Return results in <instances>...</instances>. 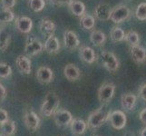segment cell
<instances>
[{
	"label": "cell",
	"mask_w": 146,
	"mask_h": 136,
	"mask_svg": "<svg viewBox=\"0 0 146 136\" xmlns=\"http://www.w3.org/2000/svg\"><path fill=\"white\" fill-rule=\"evenodd\" d=\"M93 136H100V135H93Z\"/></svg>",
	"instance_id": "cell-41"
},
{
	"label": "cell",
	"mask_w": 146,
	"mask_h": 136,
	"mask_svg": "<svg viewBox=\"0 0 146 136\" xmlns=\"http://www.w3.org/2000/svg\"><path fill=\"white\" fill-rule=\"evenodd\" d=\"M36 79L42 84H50L54 80V72L48 66H40L36 71Z\"/></svg>",
	"instance_id": "cell-14"
},
{
	"label": "cell",
	"mask_w": 146,
	"mask_h": 136,
	"mask_svg": "<svg viewBox=\"0 0 146 136\" xmlns=\"http://www.w3.org/2000/svg\"><path fill=\"white\" fill-rule=\"evenodd\" d=\"M90 41H91V43L97 47L103 46L104 43L106 42V36L101 30L94 29L92 31L91 34H90Z\"/></svg>",
	"instance_id": "cell-23"
},
{
	"label": "cell",
	"mask_w": 146,
	"mask_h": 136,
	"mask_svg": "<svg viewBox=\"0 0 146 136\" xmlns=\"http://www.w3.org/2000/svg\"><path fill=\"white\" fill-rule=\"evenodd\" d=\"M140 136H146V126L144 128H143L142 130H141Z\"/></svg>",
	"instance_id": "cell-39"
},
{
	"label": "cell",
	"mask_w": 146,
	"mask_h": 136,
	"mask_svg": "<svg viewBox=\"0 0 146 136\" xmlns=\"http://www.w3.org/2000/svg\"><path fill=\"white\" fill-rule=\"evenodd\" d=\"M61 44L56 36H51L46 38V42L44 44V49L49 54H56L59 53Z\"/></svg>",
	"instance_id": "cell-20"
},
{
	"label": "cell",
	"mask_w": 146,
	"mask_h": 136,
	"mask_svg": "<svg viewBox=\"0 0 146 136\" xmlns=\"http://www.w3.org/2000/svg\"><path fill=\"white\" fill-rule=\"evenodd\" d=\"M56 29L55 24L50 19H42L39 24V30L43 36L46 37H49L54 36V34Z\"/></svg>",
	"instance_id": "cell-22"
},
{
	"label": "cell",
	"mask_w": 146,
	"mask_h": 136,
	"mask_svg": "<svg viewBox=\"0 0 146 136\" xmlns=\"http://www.w3.org/2000/svg\"><path fill=\"white\" fill-rule=\"evenodd\" d=\"M138 95L141 99H143L144 102H146V84H142L139 87L138 90Z\"/></svg>",
	"instance_id": "cell-35"
},
{
	"label": "cell",
	"mask_w": 146,
	"mask_h": 136,
	"mask_svg": "<svg viewBox=\"0 0 146 136\" xmlns=\"http://www.w3.org/2000/svg\"><path fill=\"white\" fill-rule=\"evenodd\" d=\"M15 27L19 32L28 34L32 31L33 20L26 16H20L15 19Z\"/></svg>",
	"instance_id": "cell-12"
},
{
	"label": "cell",
	"mask_w": 146,
	"mask_h": 136,
	"mask_svg": "<svg viewBox=\"0 0 146 136\" xmlns=\"http://www.w3.org/2000/svg\"><path fill=\"white\" fill-rule=\"evenodd\" d=\"M67 6L70 13L77 17H81L86 13L85 5L79 0H71Z\"/></svg>",
	"instance_id": "cell-21"
},
{
	"label": "cell",
	"mask_w": 146,
	"mask_h": 136,
	"mask_svg": "<svg viewBox=\"0 0 146 136\" xmlns=\"http://www.w3.org/2000/svg\"><path fill=\"white\" fill-rule=\"evenodd\" d=\"M123 136H134V134L133 133H131V132H129V133H125Z\"/></svg>",
	"instance_id": "cell-40"
},
{
	"label": "cell",
	"mask_w": 146,
	"mask_h": 136,
	"mask_svg": "<svg viewBox=\"0 0 146 136\" xmlns=\"http://www.w3.org/2000/svg\"><path fill=\"white\" fill-rule=\"evenodd\" d=\"M70 130L74 136H81L83 135L88 128L87 123L80 118L73 119L71 124H70Z\"/></svg>",
	"instance_id": "cell-18"
},
{
	"label": "cell",
	"mask_w": 146,
	"mask_h": 136,
	"mask_svg": "<svg viewBox=\"0 0 146 136\" xmlns=\"http://www.w3.org/2000/svg\"><path fill=\"white\" fill-rule=\"evenodd\" d=\"M79 57L86 64H94L97 60L94 50L88 45H82L79 48Z\"/></svg>",
	"instance_id": "cell-15"
},
{
	"label": "cell",
	"mask_w": 146,
	"mask_h": 136,
	"mask_svg": "<svg viewBox=\"0 0 146 136\" xmlns=\"http://www.w3.org/2000/svg\"><path fill=\"white\" fill-rule=\"evenodd\" d=\"M80 26L84 30H93L95 27V17L93 15L85 13L80 17Z\"/></svg>",
	"instance_id": "cell-25"
},
{
	"label": "cell",
	"mask_w": 146,
	"mask_h": 136,
	"mask_svg": "<svg viewBox=\"0 0 146 136\" xmlns=\"http://www.w3.org/2000/svg\"><path fill=\"white\" fill-rule=\"evenodd\" d=\"M131 16L130 8L123 4H120L112 9L111 13V20L114 24H121L127 20Z\"/></svg>",
	"instance_id": "cell-4"
},
{
	"label": "cell",
	"mask_w": 146,
	"mask_h": 136,
	"mask_svg": "<svg viewBox=\"0 0 146 136\" xmlns=\"http://www.w3.org/2000/svg\"><path fill=\"white\" fill-rule=\"evenodd\" d=\"M53 116L55 124L61 128L69 127L74 119L72 113L66 109H58Z\"/></svg>",
	"instance_id": "cell-6"
},
{
	"label": "cell",
	"mask_w": 146,
	"mask_h": 136,
	"mask_svg": "<svg viewBox=\"0 0 146 136\" xmlns=\"http://www.w3.org/2000/svg\"><path fill=\"white\" fill-rule=\"evenodd\" d=\"M111 111L106 107V104L101 106L89 115L87 119V126L91 130H97L109 120Z\"/></svg>",
	"instance_id": "cell-1"
},
{
	"label": "cell",
	"mask_w": 146,
	"mask_h": 136,
	"mask_svg": "<svg viewBox=\"0 0 146 136\" xmlns=\"http://www.w3.org/2000/svg\"><path fill=\"white\" fill-rule=\"evenodd\" d=\"M0 136H3V135H2V134H1V133H0Z\"/></svg>",
	"instance_id": "cell-42"
},
{
	"label": "cell",
	"mask_w": 146,
	"mask_h": 136,
	"mask_svg": "<svg viewBox=\"0 0 146 136\" xmlns=\"http://www.w3.org/2000/svg\"><path fill=\"white\" fill-rule=\"evenodd\" d=\"M64 74L70 82H75L80 79L82 75L81 70L74 64H67L64 67Z\"/></svg>",
	"instance_id": "cell-16"
},
{
	"label": "cell",
	"mask_w": 146,
	"mask_h": 136,
	"mask_svg": "<svg viewBox=\"0 0 146 136\" xmlns=\"http://www.w3.org/2000/svg\"><path fill=\"white\" fill-rule=\"evenodd\" d=\"M110 37H111V40L114 43L123 42L125 39V33L123 31V29H122L121 27H113L112 29H111Z\"/></svg>",
	"instance_id": "cell-27"
},
{
	"label": "cell",
	"mask_w": 146,
	"mask_h": 136,
	"mask_svg": "<svg viewBox=\"0 0 146 136\" xmlns=\"http://www.w3.org/2000/svg\"><path fill=\"white\" fill-rule=\"evenodd\" d=\"M23 121L26 127L31 132H36L41 124V120L39 116L33 111H29L25 113L23 116Z\"/></svg>",
	"instance_id": "cell-10"
},
{
	"label": "cell",
	"mask_w": 146,
	"mask_h": 136,
	"mask_svg": "<svg viewBox=\"0 0 146 136\" xmlns=\"http://www.w3.org/2000/svg\"><path fill=\"white\" fill-rule=\"evenodd\" d=\"M15 19H16L15 14L10 9H7V8L0 9V26L3 24L13 22Z\"/></svg>",
	"instance_id": "cell-29"
},
{
	"label": "cell",
	"mask_w": 146,
	"mask_h": 136,
	"mask_svg": "<svg viewBox=\"0 0 146 136\" xmlns=\"http://www.w3.org/2000/svg\"><path fill=\"white\" fill-rule=\"evenodd\" d=\"M16 66L23 74H31L32 73V62L27 55H18L16 59Z\"/></svg>",
	"instance_id": "cell-13"
},
{
	"label": "cell",
	"mask_w": 146,
	"mask_h": 136,
	"mask_svg": "<svg viewBox=\"0 0 146 136\" xmlns=\"http://www.w3.org/2000/svg\"><path fill=\"white\" fill-rule=\"evenodd\" d=\"M111 6L107 3H100L95 7L94 10V16L95 19L100 21H108L111 19V13H112Z\"/></svg>",
	"instance_id": "cell-9"
},
{
	"label": "cell",
	"mask_w": 146,
	"mask_h": 136,
	"mask_svg": "<svg viewBox=\"0 0 146 136\" xmlns=\"http://www.w3.org/2000/svg\"><path fill=\"white\" fill-rule=\"evenodd\" d=\"M80 39L72 30H65L64 33V44L69 51H74L80 46Z\"/></svg>",
	"instance_id": "cell-11"
},
{
	"label": "cell",
	"mask_w": 146,
	"mask_h": 136,
	"mask_svg": "<svg viewBox=\"0 0 146 136\" xmlns=\"http://www.w3.org/2000/svg\"><path fill=\"white\" fill-rule=\"evenodd\" d=\"M7 92L6 87L0 83V103H3L5 99L7 98Z\"/></svg>",
	"instance_id": "cell-36"
},
{
	"label": "cell",
	"mask_w": 146,
	"mask_h": 136,
	"mask_svg": "<svg viewBox=\"0 0 146 136\" xmlns=\"http://www.w3.org/2000/svg\"><path fill=\"white\" fill-rule=\"evenodd\" d=\"M130 54L134 63L142 64L146 62V49L141 45L130 47Z\"/></svg>",
	"instance_id": "cell-19"
},
{
	"label": "cell",
	"mask_w": 146,
	"mask_h": 136,
	"mask_svg": "<svg viewBox=\"0 0 146 136\" xmlns=\"http://www.w3.org/2000/svg\"><path fill=\"white\" fill-rule=\"evenodd\" d=\"M134 16L140 21H145L146 20V2L140 3L136 7L134 12Z\"/></svg>",
	"instance_id": "cell-31"
},
{
	"label": "cell",
	"mask_w": 146,
	"mask_h": 136,
	"mask_svg": "<svg viewBox=\"0 0 146 136\" xmlns=\"http://www.w3.org/2000/svg\"><path fill=\"white\" fill-rule=\"evenodd\" d=\"M108 121L113 128L115 130H122L127 123V117L124 112L121 110H116L111 112Z\"/></svg>",
	"instance_id": "cell-8"
},
{
	"label": "cell",
	"mask_w": 146,
	"mask_h": 136,
	"mask_svg": "<svg viewBox=\"0 0 146 136\" xmlns=\"http://www.w3.org/2000/svg\"><path fill=\"white\" fill-rule=\"evenodd\" d=\"M43 50H44V44H42L40 40L30 36L27 38L26 45H25V54L27 56L31 57V56H35V55H37Z\"/></svg>",
	"instance_id": "cell-7"
},
{
	"label": "cell",
	"mask_w": 146,
	"mask_h": 136,
	"mask_svg": "<svg viewBox=\"0 0 146 136\" xmlns=\"http://www.w3.org/2000/svg\"><path fill=\"white\" fill-rule=\"evenodd\" d=\"M9 120L8 113L3 108H0V125L5 123Z\"/></svg>",
	"instance_id": "cell-34"
},
{
	"label": "cell",
	"mask_w": 146,
	"mask_h": 136,
	"mask_svg": "<svg viewBox=\"0 0 146 136\" xmlns=\"http://www.w3.org/2000/svg\"><path fill=\"white\" fill-rule=\"evenodd\" d=\"M103 66L111 73L117 72L120 68V61L113 53L109 52L107 50H103L99 54Z\"/></svg>",
	"instance_id": "cell-3"
},
{
	"label": "cell",
	"mask_w": 146,
	"mask_h": 136,
	"mask_svg": "<svg viewBox=\"0 0 146 136\" xmlns=\"http://www.w3.org/2000/svg\"><path fill=\"white\" fill-rule=\"evenodd\" d=\"M46 1L51 4L55 5V6H62V5H68L71 0H46Z\"/></svg>",
	"instance_id": "cell-37"
},
{
	"label": "cell",
	"mask_w": 146,
	"mask_h": 136,
	"mask_svg": "<svg viewBox=\"0 0 146 136\" xmlns=\"http://www.w3.org/2000/svg\"><path fill=\"white\" fill-rule=\"evenodd\" d=\"M60 104V98L54 92H48L41 105V113L46 117H50L58 110Z\"/></svg>",
	"instance_id": "cell-2"
},
{
	"label": "cell",
	"mask_w": 146,
	"mask_h": 136,
	"mask_svg": "<svg viewBox=\"0 0 146 136\" xmlns=\"http://www.w3.org/2000/svg\"><path fill=\"white\" fill-rule=\"evenodd\" d=\"M139 120L142 122V123L146 124V108H143L139 113Z\"/></svg>",
	"instance_id": "cell-38"
},
{
	"label": "cell",
	"mask_w": 146,
	"mask_h": 136,
	"mask_svg": "<svg viewBox=\"0 0 146 136\" xmlns=\"http://www.w3.org/2000/svg\"><path fill=\"white\" fill-rule=\"evenodd\" d=\"M1 4L3 8L11 9L16 6L17 0H1Z\"/></svg>",
	"instance_id": "cell-33"
},
{
	"label": "cell",
	"mask_w": 146,
	"mask_h": 136,
	"mask_svg": "<svg viewBox=\"0 0 146 136\" xmlns=\"http://www.w3.org/2000/svg\"><path fill=\"white\" fill-rule=\"evenodd\" d=\"M10 40H11V34L5 27H0V52L4 53L7 51L9 46Z\"/></svg>",
	"instance_id": "cell-24"
},
{
	"label": "cell",
	"mask_w": 146,
	"mask_h": 136,
	"mask_svg": "<svg viewBox=\"0 0 146 136\" xmlns=\"http://www.w3.org/2000/svg\"><path fill=\"white\" fill-rule=\"evenodd\" d=\"M137 103V96L133 93H126L123 94L121 96V105L122 108L126 111V112H131L133 111Z\"/></svg>",
	"instance_id": "cell-17"
},
{
	"label": "cell",
	"mask_w": 146,
	"mask_h": 136,
	"mask_svg": "<svg viewBox=\"0 0 146 136\" xmlns=\"http://www.w3.org/2000/svg\"><path fill=\"white\" fill-rule=\"evenodd\" d=\"M12 74V68L7 63H0V78H7Z\"/></svg>",
	"instance_id": "cell-32"
},
{
	"label": "cell",
	"mask_w": 146,
	"mask_h": 136,
	"mask_svg": "<svg viewBox=\"0 0 146 136\" xmlns=\"http://www.w3.org/2000/svg\"><path fill=\"white\" fill-rule=\"evenodd\" d=\"M0 27H1V26H0Z\"/></svg>",
	"instance_id": "cell-43"
},
{
	"label": "cell",
	"mask_w": 146,
	"mask_h": 136,
	"mask_svg": "<svg viewBox=\"0 0 146 136\" xmlns=\"http://www.w3.org/2000/svg\"><path fill=\"white\" fill-rule=\"evenodd\" d=\"M125 42H126L130 47L133 46H136V45H139L140 44V34H138V32L134 31V30H130L129 32H127L125 34Z\"/></svg>",
	"instance_id": "cell-28"
},
{
	"label": "cell",
	"mask_w": 146,
	"mask_h": 136,
	"mask_svg": "<svg viewBox=\"0 0 146 136\" xmlns=\"http://www.w3.org/2000/svg\"><path fill=\"white\" fill-rule=\"evenodd\" d=\"M28 6L34 12H41L46 7V0H29Z\"/></svg>",
	"instance_id": "cell-30"
},
{
	"label": "cell",
	"mask_w": 146,
	"mask_h": 136,
	"mask_svg": "<svg viewBox=\"0 0 146 136\" xmlns=\"http://www.w3.org/2000/svg\"><path fill=\"white\" fill-rule=\"evenodd\" d=\"M115 93V84L104 83L98 89V100L101 104H107L113 99Z\"/></svg>",
	"instance_id": "cell-5"
},
{
	"label": "cell",
	"mask_w": 146,
	"mask_h": 136,
	"mask_svg": "<svg viewBox=\"0 0 146 136\" xmlns=\"http://www.w3.org/2000/svg\"><path fill=\"white\" fill-rule=\"evenodd\" d=\"M17 132V125L15 121L8 120L0 125V133L3 136H13Z\"/></svg>",
	"instance_id": "cell-26"
}]
</instances>
